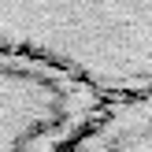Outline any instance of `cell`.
<instances>
[{
	"label": "cell",
	"mask_w": 152,
	"mask_h": 152,
	"mask_svg": "<svg viewBox=\"0 0 152 152\" xmlns=\"http://www.w3.org/2000/svg\"><path fill=\"white\" fill-rule=\"evenodd\" d=\"M67 152H152V93L104 100Z\"/></svg>",
	"instance_id": "cell-3"
},
{
	"label": "cell",
	"mask_w": 152,
	"mask_h": 152,
	"mask_svg": "<svg viewBox=\"0 0 152 152\" xmlns=\"http://www.w3.org/2000/svg\"><path fill=\"white\" fill-rule=\"evenodd\" d=\"M104 96L45 59L0 48V152H67Z\"/></svg>",
	"instance_id": "cell-2"
},
{
	"label": "cell",
	"mask_w": 152,
	"mask_h": 152,
	"mask_svg": "<svg viewBox=\"0 0 152 152\" xmlns=\"http://www.w3.org/2000/svg\"><path fill=\"white\" fill-rule=\"evenodd\" d=\"M0 48L63 67L104 100L152 93V0H0Z\"/></svg>",
	"instance_id": "cell-1"
}]
</instances>
